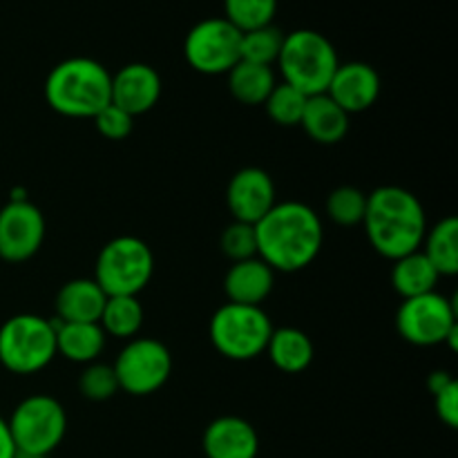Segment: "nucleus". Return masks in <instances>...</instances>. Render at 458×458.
<instances>
[{"label":"nucleus","mask_w":458,"mask_h":458,"mask_svg":"<svg viewBox=\"0 0 458 458\" xmlns=\"http://www.w3.org/2000/svg\"><path fill=\"white\" fill-rule=\"evenodd\" d=\"M45 217L30 199H12L0 208V259L27 262L45 242Z\"/></svg>","instance_id":"12"},{"label":"nucleus","mask_w":458,"mask_h":458,"mask_svg":"<svg viewBox=\"0 0 458 458\" xmlns=\"http://www.w3.org/2000/svg\"><path fill=\"white\" fill-rule=\"evenodd\" d=\"M226 21L242 34L271 25L277 12V0H224Z\"/></svg>","instance_id":"27"},{"label":"nucleus","mask_w":458,"mask_h":458,"mask_svg":"<svg viewBox=\"0 0 458 458\" xmlns=\"http://www.w3.org/2000/svg\"><path fill=\"white\" fill-rule=\"evenodd\" d=\"M107 295L89 277L65 282L56 293V320L61 322H98Z\"/></svg>","instance_id":"19"},{"label":"nucleus","mask_w":458,"mask_h":458,"mask_svg":"<svg viewBox=\"0 0 458 458\" xmlns=\"http://www.w3.org/2000/svg\"><path fill=\"white\" fill-rule=\"evenodd\" d=\"M161 76L148 63H130L112 74L110 103L132 116L150 112L161 98Z\"/></svg>","instance_id":"14"},{"label":"nucleus","mask_w":458,"mask_h":458,"mask_svg":"<svg viewBox=\"0 0 458 458\" xmlns=\"http://www.w3.org/2000/svg\"><path fill=\"white\" fill-rule=\"evenodd\" d=\"M276 83L273 67L258 65V63L237 61L235 67L228 72V89L242 106H264Z\"/></svg>","instance_id":"23"},{"label":"nucleus","mask_w":458,"mask_h":458,"mask_svg":"<svg viewBox=\"0 0 458 458\" xmlns=\"http://www.w3.org/2000/svg\"><path fill=\"white\" fill-rule=\"evenodd\" d=\"M282 43H284V34L273 25L244 31L240 43V61L273 67V63H277V56H280Z\"/></svg>","instance_id":"26"},{"label":"nucleus","mask_w":458,"mask_h":458,"mask_svg":"<svg viewBox=\"0 0 458 458\" xmlns=\"http://www.w3.org/2000/svg\"><path fill=\"white\" fill-rule=\"evenodd\" d=\"M396 329L414 347L445 344L458 329L456 304L437 291L403 300L396 313Z\"/></svg>","instance_id":"9"},{"label":"nucleus","mask_w":458,"mask_h":458,"mask_svg":"<svg viewBox=\"0 0 458 458\" xmlns=\"http://www.w3.org/2000/svg\"><path fill=\"white\" fill-rule=\"evenodd\" d=\"M13 458H47V456H36V454H27V452H16Z\"/></svg>","instance_id":"36"},{"label":"nucleus","mask_w":458,"mask_h":458,"mask_svg":"<svg viewBox=\"0 0 458 458\" xmlns=\"http://www.w3.org/2000/svg\"><path fill=\"white\" fill-rule=\"evenodd\" d=\"M276 204V183L267 170L249 165L228 182L226 206L235 222L258 224Z\"/></svg>","instance_id":"13"},{"label":"nucleus","mask_w":458,"mask_h":458,"mask_svg":"<svg viewBox=\"0 0 458 458\" xmlns=\"http://www.w3.org/2000/svg\"><path fill=\"white\" fill-rule=\"evenodd\" d=\"M276 284V271L259 258L233 262L224 277V293L228 302L262 307Z\"/></svg>","instance_id":"17"},{"label":"nucleus","mask_w":458,"mask_h":458,"mask_svg":"<svg viewBox=\"0 0 458 458\" xmlns=\"http://www.w3.org/2000/svg\"><path fill=\"white\" fill-rule=\"evenodd\" d=\"M92 121L97 132L101 137L110 139V141H121V139L130 137L134 128V116L121 110V107H116L114 103H107Z\"/></svg>","instance_id":"32"},{"label":"nucleus","mask_w":458,"mask_h":458,"mask_svg":"<svg viewBox=\"0 0 458 458\" xmlns=\"http://www.w3.org/2000/svg\"><path fill=\"white\" fill-rule=\"evenodd\" d=\"M258 258L273 271L295 273L320 255L325 231L322 219L302 201H280L258 224Z\"/></svg>","instance_id":"1"},{"label":"nucleus","mask_w":458,"mask_h":458,"mask_svg":"<svg viewBox=\"0 0 458 458\" xmlns=\"http://www.w3.org/2000/svg\"><path fill=\"white\" fill-rule=\"evenodd\" d=\"M155 276L152 249L137 235H119L107 242L97 258L94 277L107 298L134 295L137 298Z\"/></svg>","instance_id":"6"},{"label":"nucleus","mask_w":458,"mask_h":458,"mask_svg":"<svg viewBox=\"0 0 458 458\" xmlns=\"http://www.w3.org/2000/svg\"><path fill=\"white\" fill-rule=\"evenodd\" d=\"M452 380H454V378H452V376L447 374V371H434V374L428 378L429 392L437 394L438 389H443V387H445V385H450Z\"/></svg>","instance_id":"35"},{"label":"nucleus","mask_w":458,"mask_h":458,"mask_svg":"<svg viewBox=\"0 0 458 458\" xmlns=\"http://www.w3.org/2000/svg\"><path fill=\"white\" fill-rule=\"evenodd\" d=\"M434 396V410H437L438 420H441L445 428L456 429L458 428V383L456 378L450 385H445L443 389H438Z\"/></svg>","instance_id":"33"},{"label":"nucleus","mask_w":458,"mask_h":458,"mask_svg":"<svg viewBox=\"0 0 458 458\" xmlns=\"http://www.w3.org/2000/svg\"><path fill=\"white\" fill-rule=\"evenodd\" d=\"M325 210L338 226H358L365 219L367 195L356 186H340L329 192Z\"/></svg>","instance_id":"29"},{"label":"nucleus","mask_w":458,"mask_h":458,"mask_svg":"<svg viewBox=\"0 0 458 458\" xmlns=\"http://www.w3.org/2000/svg\"><path fill=\"white\" fill-rule=\"evenodd\" d=\"M112 74L94 58L61 61L45 79V98L54 112L70 119H94L110 103Z\"/></svg>","instance_id":"3"},{"label":"nucleus","mask_w":458,"mask_h":458,"mask_svg":"<svg viewBox=\"0 0 458 458\" xmlns=\"http://www.w3.org/2000/svg\"><path fill=\"white\" fill-rule=\"evenodd\" d=\"M273 325L262 307L226 302L213 313L208 335L224 358L235 362L253 360L267 352Z\"/></svg>","instance_id":"7"},{"label":"nucleus","mask_w":458,"mask_h":458,"mask_svg":"<svg viewBox=\"0 0 458 458\" xmlns=\"http://www.w3.org/2000/svg\"><path fill=\"white\" fill-rule=\"evenodd\" d=\"M114 374L121 392L130 396H150L168 383L173 356L155 338H132L114 360Z\"/></svg>","instance_id":"10"},{"label":"nucleus","mask_w":458,"mask_h":458,"mask_svg":"<svg viewBox=\"0 0 458 458\" xmlns=\"http://www.w3.org/2000/svg\"><path fill=\"white\" fill-rule=\"evenodd\" d=\"M438 280H441V276L432 267V262L425 258L423 250H414L405 258L394 259L392 284L403 300L432 293V291H437Z\"/></svg>","instance_id":"22"},{"label":"nucleus","mask_w":458,"mask_h":458,"mask_svg":"<svg viewBox=\"0 0 458 458\" xmlns=\"http://www.w3.org/2000/svg\"><path fill=\"white\" fill-rule=\"evenodd\" d=\"M206 458H258L259 437L242 416H219L201 437Z\"/></svg>","instance_id":"16"},{"label":"nucleus","mask_w":458,"mask_h":458,"mask_svg":"<svg viewBox=\"0 0 458 458\" xmlns=\"http://www.w3.org/2000/svg\"><path fill=\"white\" fill-rule=\"evenodd\" d=\"M56 356V322L18 313L0 327V365L18 376L43 371Z\"/></svg>","instance_id":"5"},{"label":"nucleus","mask_w":458,"mask_h":458,"mask_svg":"<svg viewBox=\"0 0 458 458\" xmlns=\"http://www.w3.org/2000/svg\"><path fill=\"white\" fill-rule=\"evenodd\" d=\"M267 353L276 369L284 371V374H302L304 369L311 367L313 358H316V347L304 331L295 329V327H282V329H273Z\"/></svg>","instance_id":"21"},{"label":"nucleus","mask_w":458,"mask_h":458,"mask_svg":"<svg viewBox=\"0 0 458 458\" xmlns=\"http://www.w3.org/2000/svg\"><path fill=\"white\" fill-rule=\"evenodd\" d=\"M219 249L231 262L258 258V237H255V224L235 222L228 224L219 237Z\"/></svg>","instance_id":"31"},{"label":"nucleus","mask_w":458,"mask_h":458,"mask_svg":"<svg viewBox=\"0 0 458 458\" xmlns=\"http://www.w3.org/2000/svg\"><path fill=\"white\" fill-rule=\"evenodd\" d=\"M7 425L16 452L49 456L65 438L67 414L56 398L36 394L18 403Z\"/></svg>","instance_id":"8"},{"label":"nucleus","mask_w":458,"mask_h":458,"mask_svg":"<svg viewBox=\"0 0 458 458\" xmlns=\"http://www.w3.org/2000/svg\"><path fill=\"white\" fill-rule=\"evenodd\" d=\"M349 119L352 116L329 94H316V97L307 98L300 125L311 141L320 143V146H335L347 137Z\"/></svg>","instance_id":"18"},{"label":"nucleus","mask_w":458,"mask_h":458,"mask_svg":"<svg viewBox=\"0 0 458 458\" xmlns=\"http://www.w3.org/2000/svg\"><path fill=\"white\" fill-rule=\"evenodd\" d=\"M79 392L88 401H110L119 392V380H116L114 367L106 365V362H89L79 378Z\"/></svg>","instance_id":"30"},{"label":"nucleus","mask_w":458,"mask_h":458,"mask_svg":"<svg viewBox=\"0 0 458 458\" xmlns=\"http://www.w3.org/2000/svg\"><path fill=\"white\" fill-rule=\"evenodd\" d=\"M325 94H329L349 116L360 114L378 101L380 76L367 63H340Z\"/></svg>","instance_id":"15"},{"label":"nucleus","mask_w":458,"mask_h":458,"mask_svg":"<svg viewBox=\"0 0 458 458\" xmlns=\"http://www.w3.org/2000/svg\"><path fill=\"white\" fill-rule=\"evenodd\" d=\"M56 322V353H63L67 360L89 365L97 362L106 349V338L98 322Z\"/></svg>","instance_id":"20"},{"label":"nucleus","mask_w":458,"mask_h":458,"mask_svg":"<svg viewBox=\"0 0 458 458\" xmlns=\"http://www.w3.org/2000/svg\"><path fill=\"white\" fill-rule=\"evenodd\" d=\"M362 226L371 249L394 262L420 250L428 233V217L414 192L401 186H380L367 195Z\"/></svg>","instance_id":"2"},{"label":"nucleus","mask_w":458,"mask_h":458,"mask_svg":"<svg viewBox=\"0 0 458 458\" xmlns=\"http://www.w3.org/2000/svg\"><path fill=\"white\" fill-rule=\"evenodd\" d=\"M307 98L309 97H304L302 92H298L291 85L276 83V88L271 89L268 98L264 101V107H267V114L273 123L282 125V128H293L302 121Z\"/></svg>","instance_id":"28"},{"label":"nucleus","mask_w":458,"mask_h":458,"mask_svg":"<svg viewBox=\"0 0 458 458\" xmlns=\"http://www.w3.org/2000/svg\"><path fill=\"white\" fill-rule=\"evenodd\" d=\"M16 456V445H13L12 432H9L7 420L0 416V458H13Z\"/></svg>","instance_id":"34"},{"label":"nucleus","mask_w":458,"mask_h":458,"mask_svg":"<svg viewBox=\"0 0 458 458\" xmlns=\"http://www.w3.org/2000/svg\"><path fill=\"white\" fill-rule=\"evenodd\" d=\"M282 83L291 85L304 97L325 94L338 70V52L325 34L313 30H295L284 34L280 56Z\"/></svg>","instance_id":"4"},{"label":"nucleus","mask_w":458,"mask_h":458,"mask_svg":"<svg viewBox=\"0 0 458 458\" xmlns=\"http://www.w3.org/2000/svg\"><path fill=\"white\" fill-rule=\"evenodd\" d=\"M425 258L432 262L441 277H452L458 273V219L445 217L425 233L423 246Z\"/></svg>","instance_id":"24"},{"label":"nucleus","mask_w":458,"mask_h":458,"mask_svg":"<svg viewBox=\"0 0 458 458\" xmlns=\"http://www.w3.org/2000/svg\"><path fill=\"white\" fill-rule=\"evenodd\" d=\"M103 334L112 338L132 340L143 327V307L134 295H112L106 300V307L101 313Z\"/></svg>","instance_id":"25"},{"label":"nucleus","mask_w":458,"mask_h":458,"mask_svg":"<svg viewBox=\"0 0 458 458\" xmlns=\"http://www.w3.org/2000/svg\"><path fill=\"white\" fill-rule=\"evenodd\" d=\"M240 43L242 31L226 18H206L186 34L183 56L199 74H228L240 61Z\"/></svg>","instance_id":"11"}]
</instances>
